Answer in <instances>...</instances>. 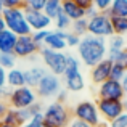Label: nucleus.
Listing matches in <instances>:
<instances>
[{"instance_id":"72a5a7b5","label":"nucleus","mask_w":127,"mask_h":127,"mask_svg":"<svg viewBox=\"0 0 127 127\" xmlns=\"http://www.w3.org/2000/svg\"><path fill=\"white\" fill-rule=\"evenodd\" d=\"M92 2H93V6H95L98 11H108V8L111 6L113 0H92Z\"/></svg>"},{"instance_id":"f704fd0d","label":"nucleus","mask_w":127,"mask_h":127,"mask_svg":"<svg viewBox=\"0 0 127 127\" xmlns=\"http://www.w3.org/2000/svg\"><path fill=\"white\" fill-rule=\"evenodd\" d=\"M42 121H43V116H42V113H40V114L34 116V118H32L31 121H28L26 124H23V126H19V127H37Z\"/></svg>"},{"instance_id":"6e6552de","label":"nucleus","mask_w":127,"mask_h":127,"mask_svg":"<svg viewBox=\"0 0 127 127\" xmlns=\"http://www.w3.org/2000/svg\"><path fill=\"white\" fill-rule=\"evenodd\" d=\"M61 89H63L61 79L52 72H47L42 77V81L39 82V85L35 87V93L40 98H56V95L60 93Z\"/></svg>"},{"instance_id":"e433bc0d","label":"nucleus","mask_w":127,"mask_h":127,"mask_svg":"<svg viewBox=\"0 0 127 127\" xmlns=\"http://www.w3.org/2000/svg\"><path fill=\"white\" fill-rule=\"evenodd\" d=\"M114 63H118V64H121L122 68H126V69H127V47H126L124 50H122L121 53H119V56L116 58V61H114Z\"/></svg>"},{"instance_id":"09e8293b","label":"nucleus","mask_w":127,"mask_h":127,"mask_svg":"<svg viewBox=\"0 0 127 127\" xmlns=\"http://www.w3.org/2000/svg\"><path fill=\"white\" fill-rule=\"evenodd\" d=\"M0 127H11V126H6V124H2V122H0Z\"/></svg>"},{"instance_id":"b1692460","label":"nucleus","mask_w":127,"mask_h":127,"mask_svg":"<svg viewBox=\"0 0 127 127\" xmlns=\"http://www.w3.org/2000/svg\"><path fill=\"white\" fill-rule=\"evenodd\" d=\"M53 24H55V29L56 31H63V32H68L69 29H71V24L72 21L68 18V16L64 15V13H60L58 16H56L55 19H53Z\"/></svg>"},{"instance_id":"c9c22d12","label":"nucleus","mask_w":127,"mask_h":127,"mask_svg":"<svg viewBox=\"0 0 127 127\" xmlns=\"http://www.w3.org/2000/svg\"><path fill=\"white\" fill-rule=\"evenodd\" d=\"M3 8H23V0H3Z\"/></svg>"},{"instance_id":"ea45409f","label":"nucleus","mask_w":127,"mask_h":127,"mask_svg":"<svg viewBox=\"0 0 127 127\" xmlns=\"http://www.w3.org/2000/svg\"><path fill=\"white\" fill-rule=\"evenodd\" d=\"M74 3H77L81 8H84V10H87V8H90V6H93V2L92 0H72Z\"/></svg>"},{"instance_id":"1a4fd4ad","label":"nucleus","mask_w":127,"mask_h":127,"mask_svg":"<svg viewBox=\"0 0 127 127\" xmlns=\"http://www.w3.org/2000/svg\"><path fill=\"white\" fill-rule=\"evenodd\" d=\"M96 108H98V113L101 116L103 121L111 122L114 121L118 116H121L124 113V101H119V100H96Z\"/></svg>"},{"instance_id":"bb28decb","label":"nucleus","mask_w":127,"mask_h":127,"mask_svg":"<svg viewBox=\"0 0 127 127\" xmlns=\"http://www.w3.org/2000/svg\"><path fill=\"white\" fill-rule=\"evenodd\" d=\"M2 124H6V126H11V127H19L21 122H19V118H18V111L13 108H10L6 111V114L2 118Z\"/></svg>"},{"instance_id":"a18cd8bd","label":"nucleus","mask_w":127,"mask_h":127,"mask_svg":"<svg viewBox=\"0 0 127 127\" xmlns=\"http://www.w3.org/2000/svg\"><path fill=\"white\" fill-rule=\"evenodd\" d=\"M122 87H124V93H126V96H127V74H126V77L122 79Z\"/></svg>"},{"instance_id":"412c9836","label":"nucleus","mask_w":127,"mask_h":127,"mask_svg":"<svg viewBox=\"0 0 127 127\" xmlns=\"http://www.w3.org/2000/svg\"><path fill=\"white\" fill-rule=\"evenodd\" d=\"M106 13L111 18H127V0H113Z\"/></svg>"},{"instance_id":"a19ab883","label":"nucleus","mask_w":127,"mask_h":127,"mask_svg":"<svg viewBox=\"0 0 127 127\" xmlns=\"http://www.w3.org/2000/svg\"><path fill=\"white\" fill-rule=\"evenodd\" d=\"M6 69H3L2 66H0V87H3V85H6Z\"/></svg>"},{"instance_id":"39448f33","label":"nucleus","mask_w":127,"mask_h":127,"mask_svg":"<svg viewBox=\"0 0 127 127\" xmlns=\"http://www.w3.org/2000/svg\"><path fill=\"white\" fill-rule=\"evenodd\" d=\"M39 55H40L45 69L52 74L61 77L63 72L66 69V61H68V55L64 52H55V50H50L47 47H42L39 50Z\"/></svg>"},{"instance_id":"f3484780","label":"nucleus","mask_w":127,"mask_h":127,"mask_svg":"<svg viewBox=\"0 0 127 127\" xmlns=\"http://www.w3.org/2000/svg\"><path fill=\"white\" fill-rule=\"evenodd\" d=\"M63 84H64V89L68 92H81V90L85 89V77L81 71V72H76V74L69 76V77H64Z\"/></svg>"},{"instance_id":"6ab92c4d","label":"nucleus","mask_w":127,"mask_h":127,"mask_svg":"<svg viewBox=\"0 0 127 127\" xmlns=\"http://www.w3.org/2000/svg\"><path fill=\"white\" fill-rule=\"evenodd\" d=\"M63 13H64L71 21H77V19L85 18V10L81 8V6H79L77 3H74L72 0L63 2Z\"/></svg>"},{"instance_id":"9b49d317","label":"nucleus","mask_w":127,"mask_h":127,"mask_svg":"<svg viewBox=\"0 0 127 127\" xmlns=\"http://www.w3.org/2000/svg\"><path fill=\"white\" fill-rule=\"evenodd\" d=\"M24 15H26V21H28L29 28L32 29V32H35V31H50V26H52L53 21L43 11L26 10L24 8Z\"/></svg>"},{"instance_id":"aec40b11","label":"nucleus","mask_w":127,"mask_h":127,"mask_svg":"<svg viewBox=\"0 0 127 127\" xmlns=\"http://www.w3.org/2000/svg\"><path fill=\"white\" fill-rule=\"evenodd\" d=\"M6 85L10 89H18V87L26 85V79H24V71L18 68H13L6 72Z\"/></svg>"},{"instance_id":"473e14b6","label":"nucleus","mask_w":127,"mask_h":127,"mask_svg":"<svg viewBox=\"0 0 127 127\" xmlns=\"http://www.w3.org/2000/svg\"><path fill=\"white\" fill-rule=\"evenodd\" d=\"M47 34H48V31H35V32H32V34H31V37L34 39V42L42 48V47H43V42H45Z\"/></svg>"},{"instance_id":"2f4dec72","label":"nucleus","mask_w":127,"mask_h":127,"mask_svg":"<svg viewBox=\"0 0 127 127\" xmlns=\"http://www.w3.org/2000/svg\"><path fill=\"white\" fill-rule=\"evenodd\" d=\"M108 127H127V113L124 111L121 116H118L114 121L108 122Z\"/></svg>"},{"instance_id":"a878e982","label":"nucleus","mask_w":127,"mask_h":127,"mask_svg":"<svg viewBox=\"0 0 127 127\" xmlns=\"http://www.w3.org/2000/svg\"><path fill=\"white\" fill-rule=\"evenodd\" d=\"M16 61H18V58L15 53H0V66L6 71L16 68Z\"/></svg>"},{"instance_id":"3c124183","label":"nucleus","mask_w":127,"mask_h":127,"mask_svg":"<svg viewBox=\"0 0 127 127\" xmlns=\"http://www.w3.org/2000/svg\"><path fill=\"white\" fill-rule=\"evenodd\" d=\"M2 10H3V8H2V6H0V13H2Z\"/></svg>"},{"instance_id":"de8ad7c7","label":"nucleus","mask_w":127,"mask_h":127,"mask_svg":"<svg viewBox=\"0 0 127 127\" xmlns=\"http://www.w3.org/2000/svg\"><path fill=\"white\" fill-rule=\"evenodd\" d=\"M124 111L127 113V101H124Z\"/></svg>"},{"instance_id":"9d476101","label":"nucleus","mask_w":127,"mask_h":127,"mask_svg":"<svg viewBox=\"0 0 127 127\" xmlns=\"http://www.w3.org/2000/svg\"><path fill=\"white\" fill-rule=\"evenodd\" d=\"M96 96L101 100H119V101H124V87L122 82L119 81H113L108 79L103 84H100L96 87Z\"/></svg>"},{"instance_id":"a211bd4d","label":"nucleus","mask_w":127,"mask_h":127,"mask_svg":"<svg viewBox=\"0 0 127 127\" xmlns=\"http://www.w3.org/2000/svg\"><path fill=\"white\" fill-rule=\"evenodd\" d=\"M16 40H18V35L13 34L11 31L8 29L2 31L0 32V53H13Z\"/></svg>"},{"instance_id":"4be33fe9","label":"nucleus","mask_w":127,"mask_h":127,"mask_svg":"<svg viewBox=\"0 0 127 127\" xmlns=\"http://www.w3.org/2000/svg\"><path fill=\"white\" fill-rule=\"evenodd\" d=\"M42 11L53 21V19L63 11V2L61 0H47V3H45Z\"/></svg>"},{"instance_id":"f8f14e48","label":"nucleus","mask_w":127,"mask_h":127,"mask_svg":"<svg viewBox=\"0 0 127 127\" xmlns=\"http://www.w3.org/2000/svg\"><path fill=\"white\" fill-rule=\"evenodd\" d=\"M39 50H40V47L34 42L31 35H21L16 40L13 53L16 55V58H32L34 55L39 53Z\"/></svg>"},{"instance_id":"37998d69","label":"nucleus","mask_w":127,"mask_h":127,"mask_svg":"<svg viewBox=\"0 0 127 127\" xmlns=\"http://www.w3.org/2000/svg\"><path fill=\"white\" fill-rule=\"evenodd\" d=\"M96 13H98V10H96L95 6H90V8H87V10H85V18H87V19H90V18H93Z\"/></svg>"},{"instance_id":"c756f323","label":"nucleus","mask_w":127,"mask_h":127,"mask_svg":"<svg viewBox=\"0 0 127 127\" xmlns=\"http://www.w3.org/2000/svg\"><path fill=\"white\" fill-rule=\"evenodd\" d=\"M45 3H47V0H23V8L42 11L43 6H45Z\"/></svg>"},{"instance_id":"58836bf2","label":"nucleus","mask_w":127,"mask_h":127,"mask_svg":"<svg viewBox=\"0 0 127 127\" xmlns=\"http://www.w3.org/2000/svg\"><path fill=\"white\" fill-rule=\"evenodd\" d=\"M56 101H60V103H66L68 101V90L66 89L60 90V93L56 95Z\"/></svg>"},{"instance_id":"49530a36","label":"nucleus","mask_w":127,"mask_h":127,"mask_svg":"<svg viewBox=\"0 0 127 127\" xmlns=\"http://www.w3.org/2000/svg\"><path fill=\"white\" fill-rule=\"evenodd\" d=\"M37 127H47V126H45V124H43V121H42V122H40V124H39Z\"/></svg>"},{"instance_id":"2eb2a0df","label":"nucleus","mask_w":127,"mask_h":127,"mask_svg":"<svg viewBox=\"0 0 127 127\" xmlns=\"http://www.w3.org/2000/svg\"><path fill=\"white\" fill-rule=\"evenodd\" d=\"M126 47H127L126 45V39L122 37V35L113 34L111 37L106 40V58H108L109 61L114 63L116 58L119 56V53H121Z\"/></svg>"},{"instance_id":"0eeeda50","label":"nucleus","mask_w":127,"mask_h":127,"mask_svg":"<svg viewBox=\"0 0 127 127\" xmlns=\"http://www.w3.org/2000/svg\"><path fill=\"white\" fill-rule=\"evenodd\" d=\"M87 34L95 35V37H101V39H109L114 34L113 26H111V16L106 11H98L93 18L89 19Z\"/></svg>"},{"instance_id":"f257e3e1","label":"nucleus","mask_w":127,"mask_h":127,"mask_svg":"<svg viewBox=\"0 0 127 127\" xmlns=\"http://www.w3.org/2000/svg\"><path fill=\"white\" fill-rule=\"evenodd\" d=\"M79 61L87 68H93L100 61L106 60V39L95 37L87 34L81 37V42L77 45Z\"/></svg>"},{"instance_id":"8fccbe9b","label":"nucleus","mask_w":127,"mask_h":127,"mask_svg":"<svg viewBox=\"0 0 127 127\" xmlns=\"http://www.w3.org/2000/svg\"><path fill=\"white\" fill-rule=\"evenodd\" d=\"M0 6H2V8H3V0H0Z\"/></svg>"},{"instance_id":"5701e85b","label":"nucleus","mask_w":127,"mask_h":127,"mask_svg":"<svg viewBox=\"0 0 127 127\" xmlns=\"http://www.w3.org/2000/svg\"><path fill=\"white\" fill-rule=\"evenodd\" d=\"M81 64L82 63L79 61L77 56H72V55H68V61H66V69L63 72L61 77H69V76L76 74V72H81Z\"/></svg>"},{"instance_id":"c85d7f7f","label":"nucleus","mask_w":127,"mask_h":127,"mask_svg":"<svg viewBox=\"0 0 127 127\" xmlns=\"http://www.w3.org/2000/svg\"><path fill=\"white\" fill-rule=\"evenodd\" d=\"M126 74H127V69H126V68H122V66H121V64H118V63H113V66H111V72H109V79L122 82V79L126 77Z\"/></svg>"},{"instance_id":"7ed1b4c3","label":"nucleus","mask_w":127,"mask_h":127,"mask_svg":"<svg viewBox=\"0 0 127 127\" xmlns=\"http://www.w3.org/2000/svg\"><path fill=\"white\" fill-rule=\"evenodd\" d=\"M2 16H3L6 29L11 31L13 34H16L18 37L32 34V29L29 28L28 21H26L24 8H3Z\"/></svg>"},{"instance_id":"ddd939ff","label":"nucleus","mask_w":127,"mask_h":127,"mask_svg":"<svg viewBox=\"0 0 127 127\" xmlns=\"http://www.w3.org/2000/svg\"><path fill=\"white\" fill-rule=\"evenodd\" d=\"M111 66H113V61H109L106 58L103 61H100L98 64H95L93 68H90V81L95 85H100L105 81H108L109 72H111Z\"/></svg>"},{"instance_id":"20e7f679","label":"nucleus","mask_w":127,"mask_h":127,"mask_svg":"<svg viewBox=\"0 0 127 127\" xmlns=\"http://www.w3.org/2000/svg\"><path fill=\"white\" fill-rule=\"evenodd\" d=\"M71 113H72V119L82 121L93 127H98L103 122L101 116L98 113V108H96V103L92 101V100H82V101L76 103Z\"/></svg>"},{"instance_id":"423d86ee","label":"nucleus","mask_w":127,"mask_h":127,"mask_svg":"<svg viewBox=\"0 0 127 127\" xmlns=\"http://www.w3.org/2000/svg\"><path fill=\"white\" fill-rule=\"evenodd\" d=\"M37 93L35 89H31L28 85L18 87V89H11L10 95L6 98L10 108L13 109H28L29 106H32L34 103H37Z\"/></svg>"},{"instance_id":"cd10ccee","label":"nucleus","mask_w":127,"mask_h":127,"mask_svg":"<svg viewBox=\"0 0 127 127\" xmlns=\"http://www.w3.org/2000/svg\"><path fill=\"white\" fill-rule=\"evenodd\" d=\"M87 24H89V19H87V18L72 21L71 32H74L76 35H79V37H84V35H87Z\"/></svg>"},{"instance_id":"dca6fc26","label":"nucleus","mask_w":127,"mask_h":127,"mask_svg":"<svg viewBox=\"0 0 127 127\" xmlns=\"http://www.w3.org/2000/svg\"><path fill=\"white\" fill-rule=\"evenodd\" d=\"M45 66H32V68L26 69L24 71V79H26V85L31 87V89H35L39 85V82L42 81V77L47 74Z\"/></svg>"},{"instance_id":"c03bdc74","label":"nucleus","mask_w":127,"mask_h":127,"mask_svg":"<svg viewBox=\"0 0 127 127\" xmlns=\"http://www.w3.org/2000/svg\"><path fill=\"white\" fill-rule=\"evenodd\" d=\"M5 29H6V26H5V21H3L2 13H0V32H2V31H5Z\"/></svg>"},{"instance_id":"f03ea898","label":"nucleus","mask_w":127,"mask_h":127,"mask_svg":"<svg viewBox=\"0 0 127 127\" xmlns=\"http://www.w3.org/2000/svg\"><path fill=\"white\" fill-rule=\"evenodd\" d=\"M43 124L47 127H69L72 121V113L64 103L52 101L43 108Z\"/></svg>"},{"instance_id":"4c0bfd02","label":"nucleus","mask_w":127,"mask_h":127,"mask_svg":"<svg viewBox=\"0 0 127 127\" xmlns=\"http://www.w3.org/2000/svg\"><path fill=\"white\" fill-rule=\"evenodd\" d=\"M10 109V105L6 100H0V121H2V118L6 114V111Z\"/></svg>"},{"instance_id":"4468645a","label":"nucleus","mask_w":127,"mask_h":127,"mask_svg":"<svg viewBox=\"0 0 127 127\" xmlns=\"http://www.w3.org/2000/svg\"><path fill=\"white\" fill-rule=\"evenodd\" d=\"M43 47H47L50 50H55V52H63L68 47L66 45V32L56 31V29L52 31L50 29L45 37V42H43Z\"/></svg>"},{"instance_id":"7c9ffc66","label":"nucleus","mask_w":127,"mask_h":127,"mask_svg":"<svg viewBox=\"0 0 127 127\" xmlns=\"http://www.w3.org/2000/svg\"><path fill=\"white\" fill-rule=\"evenodd\" d=\"M79 42H81V37H79V35H76L74 32H71V31L66 32V45L68 47H71V48L76 47V48H77Z\"/></svg>"},{"instance_id":"603ef678","label":"nucleus","mask_w":127,"mask_h":127,"mask_svg":"<svg viewBox=\"0 0 127 127\" xmlns=\"http://www.w3.org/2000/svg\"><path fill=\"white\" fill-rule=\"evenodd\" d=\"M61 2H66V0H61Z\"/></svg>"},{"instance_id":"79ce46f5","label":"nucleus","mask_w":127,"mask_h":127,"mask_svg":"<svg viewBox=\"0 0 127 127\" xmlns=\"http://www.w3.org/2000/svg\"><path fill=\"white\" fill-rule=\"evenodd\" d=\"M69 127H93V126L85 124V122L77 121V119H72V121H71V124H69Z\"/></svg>"},{"instance_id":"393cba45","label":"nucleus","mask_w":127,"mask_h":127,"mask_svg":"<svg viewBox=\"0 0 127 127\" xmlns=\"http://www.w3.org/2000/svg\"><path fill=\"white\" fill-rule=\"evenodd\" d=\"M113 32L116 35H124L127 34V18H111Z\"/></svg>"}]
</instances>
